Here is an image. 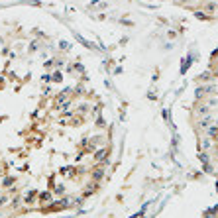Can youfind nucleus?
Returning a JSON list of instances; mask_svg holds the SVG:
<instances>
[{
	"mask_svg": "<svg viewBox=\"0 0 218 218\" xmlns=\"http://www.w3.org/2000/svg\"><path fill=\"white\" fill-rule=\"evenodd\" d=\"M41 200H43V202H49V200H51V195H49V193H43V195H41Z\"/></svg>",
	"mask_w": 218,
	"mask_h": 218,
	"instance_id": "2",
	"label": "nucleus"
},
{
	"mask_svg": "<svg viewBox=\"0 0 218 218\" xmlns=\"http://www.w3.org/2000/svg\"><path fill=\"white\" fill-rule=\"evenodd\" d=\"M106 149H102V151H98L96 153V155H94V159H96V161H104V157H106Z\"/></svg>",
	"mask_w": 218,
	"mask_h": 218,
	"instance_id": "1",
	"label": "nucleus"
}]
</instances>
